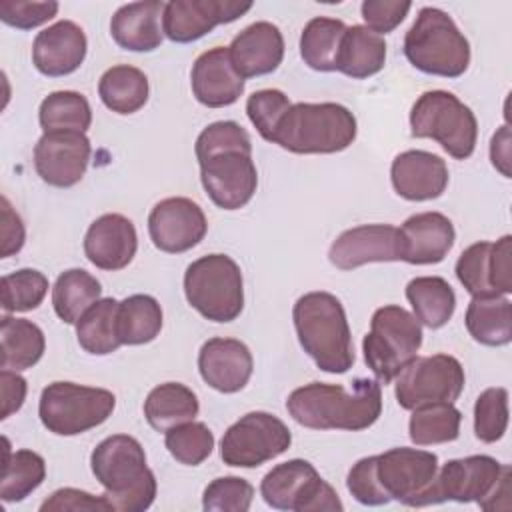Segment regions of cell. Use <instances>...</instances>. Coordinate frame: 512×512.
Instances as JSON below:
<instances>
[{"label": "cell", "instance_id": "5bb4252c", "mask_svg": "<svg viewBox=\"0 0 512 512\" xmlns=\"http://www.w3.org/2000/svg\"><path fill=\"white\" fill-rule=\"evenodd\" d=\"M200 180L208 198L222 210L246 206L258 186V172L252 152L228 148L198 160Z\"/></svg>", "mask_w": 512, "mask_h": 512}, {"label": "cell", "instance_id": "9a60e30c", "mask_svg": "<svg viewBox=\"0 0 512 512\" xmlns=\"http://www.w3.org/2000/svg\"><path fill=\"white\" fill-rule=\"evenodd\" d=\"M456 276L472 298L508 296L512 292V236L504 234L496 242H476L468 246L458 262Z\"/></svg>", "mask_w": 512, "mask_h": 512}, {"label": "cell", "instance_id": "db71d44e", "mask_svg": "<svg viewBox=\"0 0 512 512\" xmlns=\"http://www.w3.org/2000/svg\"><path fill=\"white\" fill-rule=\"evenodd\" d=\"M490 160L494 168L504 176L510 178V130L502 126L490 142Z\"/></svg>", "mask_w": 512, "mask_h": 512}, {"label": "cell", "instance_id": "1f68e13d", "mask_svg": "<svg viewBox=\"0 0 512 512\" xmlns=\"http://www.w3.org/2000/svg\"><path fill=\"white\" fill-rule=\"evenodd\" d=\"M464 322L470 336L484 346H506L512 340V304L506 296L472 298Z\"/></svg>", "mask_w": 512, "mask_h": 512}, {"label": "cell", "instance_id": "7c38bea8", "mask_svg": "<svg viewBox=\"0 0 512 512\" xmlns=\"http://www.w3.org/2000/svg\"><path fill=\"white\" fill-rule=\"evenodd\" d=\"M464 368L450 354L416 356L396 376L394 396L404 410L458 400L464 390Z\"/></svg>", "mask_w": 512, "mask_h": 512}, {"label": "cell", "instance_id": "836d02e7", "mask_svg": "<svg viewBox=\"0 0 512 512\" xmlns=\"http://www.w3.org/2000/svg\"><path fill=\"white\" fill-rule=\"evenodd\" d=\"M148 78L140 68L118 64L108 68L98 82L102 104L116 114H134L148 102Z\"/></svg>", "mask_w": 512, "mask_h": 512}, {"label": "cell", "instance_id": "681fc988", "mask_svg": "<svg viewBox=\"0 0 512 512\" xmlns=\"http://www.w3.org/2000/svg\"><path fill=\"white\" fill-rule=\"evenodd\" d=\"M410 8H412L410 2H400V0H364L360 6V12L366 22V28L382 36L392 32L396 26H400V22L406 18Z\"/></svg>", "mask_w": 512, "mask_h": 512}, {"label": "cell", "instance_id": "f546056e", "mask_svg": "<svg viewBox=\"0 0 512 512\" xmlns=\"http://www.w3.org/2000/svg\"><path fill=\"white\" fill-rule=\"evenodd\" d=\"M198 410V396L180 382L158 384L144 400L146 422L158 432H166L178 424L194 420Z\"/></svg>", "mask_w": 512, "mask_h": 512}, {"label": "cell", "instance_id": "2e32d148", "mask_svg": "<svg viewBox=\"0 0 512 512\" xmlns=\"http://www.w3.org/2000/svg\"><path fill=\"white\" fill-rule=\"evenodd\" d=\"M508 468L510 466L500 464L496 458L486 454L448 460L436 474L438 504L446 500L462 504L478 502L480 508L486 510Z\"/></svg>", "mask_w": 512, "mask_h": 512}, {"label": "cell", "instance_id": "277c9868", "mask_svg": "<svg viewBox=\"0 0 512 512\" xmlns=\"http://www.w3.org/2000/svg\"><path fill=\"white\" fill-rule=\"evenodd\" d=\"M356 116L336 102H296L280 118L272 140L294 154H334L356 140Z\"/></svg>", "mask_w": 512, "mask_h": 512}, {"label": "cell", "instance_id": "ab89813d", "mask_svg": "<svg viewBox=\"0 0 512 512\" xmlns=\"http://www.w3.org/2000/svg\"><path fill=\"white\" fill-rule=\"evenodd\" d=\"M38 120L44 132H86L92 124V108L80 92L58 90L42 100Z\"/></svg>", "mask_w": 512, "mask_h": 512}, {"label": "cell", "instance_id": "4dcf8cb0", "mask_svg": "<svg viewBox=\"0 0 512 512\" xmlns=\"http://www.w3.org/2000/svg\"><path fill=\"white\" fill-rule=\"evenodd\" d=\"M0 368L4 370H28L44 354L46 340L40 326L26 318L2 316L0 324Z\"/></svg>", "mask_w": 512, "mask_h": 512}, {"label": "cell", "instance_id": "e575fe53", "mask_svg": "<svg viewBox=\"0 0 512 512\" xmlns=\"http://www.w3.org/2000/svg\"><path fill=\"white\" fill-rule=\"evenodd\" d=\"M100 282L82 268L64 270L52 288V306L56 316L66 324H76L82 314L100 300Z\"/></svg>", "mask_w": 512, "mask_h": 512}, {"label": "cell", "instance_id": "f6af8a7d", "mask_svg": "<svg viewBox=\"0 0 512 512\" xmlns=\"http://www.w3.org/2000/svg\"><path fill=\"white\" fill-rule=\"evenodd\" d=\"M254 486L240 476H222L212 480L202 496L206 512H246L252 506Z\"/></svg>", "mask_w": 512, "mask_h": 512}, {"label": "cell", "instance_id": "c3c4849f", "mask_svg": "<svg viewBox=\"0 0 512 512\" xmlns=\"http://www.w3.org/2000/svg\"><path fill=\"white\" fill-rule=\"evenodd\" d=\"M58 12V2H28V0H0V20L18 30H32L52 20Z\"/></svg>", "mask_w": 512, "mask_h": 512}, {"label": "cell", "instance_id": "d590c367", "mask_svg": "<svg viewBox=\"0 0 512 512\" xmlns=\"http://www.w3.org/2000/svg\"><path fill=\"white\" fill-rule=\"evenodd\" d=\"M118 338L122 344L140 346L152 342L162 330V308L150 294H132L118 304Z\"/></svg>", "mask_w": 512, "mask_h": 512}, {"label": "cell", "instance_id": "603a6c76", "mask_svg": "<svg viewBox=\"0 0 512 512\" xmlns=\"http://www.w3.org/2000/svg\"><path fill=\"white\" fill-rule=\"evenodd\" d=\"M86 50L88 40L84 30L72 20H58L34 38L32 62L40 74L60 78L80 68Z\"/></svg>", "mask_w": 512, "mask_h": 512}, {"label": "cell", "instance_id": "484cf974", "mask_svg": "<svg viewBox=\"0 0 512 512\" xmlns=\"http://www.w3.org/2000/svg\"><path fill=\"white\" fill-rule=\"evenodd\" d=\"M138 236L130 218L122 214H102L84 236V254L100 270H122L136 256Z\"/></svg>", "mask_w": 512, "mask_h": 512}, {"label": "cell", "instance_id": "ee69618b", "mask_svg": "<svg viewBox=\"0 0 512 512\" xmlns=\"http://www.w3.org/2000/svg\"><path fill=\"white\" fill-rule=\"evenodd\" d=\"M508 428V390L502 386L486 388L474 404V434L478 440L492 444Z\"/></svg>", "mask_w": 512, "mask_h": 512}, {"label": "cell", "instance_id": "7bdbcfd3", "mask_svg": "<svg viewBox=\"0 0 512 512\" xmlns=\"http://www.w3.org/2000/svg\"><path fill=\"white\" fill-rule=\"evenodd\" d=\"M2 308L4 312H28L42 304L48 292V278L34 268H20L2 276Z\"/></svg>", "mask_w": 512, "mask_h": 512}, {"label": "cell", "instance_id": "7a4b0ae2", "mask_svg": "<svg viewBox=\"0 0 512 512\" xmlns=\"http://www.w3.org/2000/svg\"><path fill=\"white\" fill-rule=\"evenodd\" d=\"M92 474L104 486V498L118 512H144L156 498V478L146 466L142 444L128 434L104 438L90 456Z\"/></svg>", "mask_w": 512, "mask_h": 512}, {"label": "cell", "instance_id": "ffe728a7", "mask_svg": "<svg viewBox=\"0 0 512 512\" xmlns=\"http://www.w3.org/2000/svg\"><path fill=\"white\" fill-rule=\"evenodd\" d=\"M328 260L340 270H354L368 262L400 260L398 228L390 224H362L344 230L330 246Z\"/></svg>", "mask_w": 512, "mask_h": 512}, {"label": "cell", "instance_id": "74e56055", "mask_svg": "<svg viewBox=\"0 0 512 512\" xmlns=\"http://www.w3.org/2000/svg\"><path fill=\"white\" fill-rule=\"evenodd\" d=\"M118 304L120 302L114 298H100L76 322L78 344L88 354L106 356L116 352L122 346L118 338V328H116Z\"/></svg>", "mask_w": 512, "mask_h": 512}, {"label": "cell", "instance_id": "4316f807", "mask_svg": "<svg viewBox=\"0 0 512 512\" xmlns=\"http://www.w3.org/2000/svg\"><path fill=\"white\" fill-rule=\"evenodd\" d=\"M232 64L242 78L274 72L284 58V36L272 22H254L234 36L228 46Z\"/></svg>", "mask_w": 512, "mask_h": 512}, {"label": "cell", "instance_id": "f907efd6", "mask_svg": "<svg viewBox=\"0 0 512 512\" xmlns=\"http://www.w3.org/2000/svg\"><path fill=\"white\" fill-rule=\"evenodd\" d=\"M66 512V510H100V512H114L112 504L104 496H92L90 492L78 488H60L50 494L40 506V512Z\"/></svg>", "mask_w": 512, "mask_h": 512}, {"label": "cell", "instance_id": "9c48e42d", "mask_svg": "<svg viewBox=\"0 0 512 512\" xmlns=\"http://www.w3.org/2000/svg\"><path fill=\"white\" fill-rule=\"evenodd\" d=\"M422 346V326L406 308L388 304L378 308L364 336V360L378 382L390 384L416 358Z\"/></svg>", "mask_w": 512, "mask_h": 512}, {"label": "cell", "instance_id": "d6a6232c", "mask_svg": "<svg viewBox=\"0 0 512 512\" xmlns=\"http://www.w3.org/2000/svg\"><path fill=\"white\" fill-rule=\"evenodd\" d=\"M406 298L420 324L436 330L448 324L456 310V294L440 276H418L406 286Z\"/></svg>", "mask_w": 512, "mask_h": 512}, {"label": "cell", "instance_id": "4fadbf2b", "mask_svg": "<svg viewBox=\"0 0 512 512\" xmlns=\"http://www.w3.org/2000/svg\"><path fill=\"white\" fill-rule=\"evenodd\" d=\"M292 444L288 426L268 412H248L236 420L222 436L220 458L228 466L256 468Z\"/></svg>", "mask_w": 512, "mask_h": 512}, {"label": "cell", "instance_id": "5b68a950", "mask_svg": "<svg viewBox=\"0 0 512 512\" xmlns=\"http://www.w3.org/2000/svg\"><path fill=\"white\" fill-rule=\"evenodd\" d=\"M404 56L424 74L458 78L468 70L470 44L450 14L424 6L404 36Z\"/></svg>", "mask_w": 512, "mask_h": 512}, {"label": "cell", "instance_id": "44dd1931", "mask_svg": "<svg viewBox=\"0 0 512 512\" xmlns=\"http://www.w3.org/2000/svg\"><path fill=\"white\" fill-rule=\"evenodd\" d=\"M198 370L210 388L222 394H234L252 376V352L236 338H210L198 352Z\"/></svg>", "mask_w": 512, "mask_h": 512}, {"label": "cell", "instance_id": "60d3db41", "mask_svg": "<svg viewBox=\"0 0 512 512\" xmlns=\"http://www.w3.org/2000/svg\"><path fill=\"white\" fill-rule=\"evenodd\" d=\"M462 412L450 404H428L412 410L408 436L416 446H432L454 442L460 434Z\"/></svg>", "mask_w": 512, "mask_h": 512}, {"label": "cell", "instance_id": "52a82bcc", "mask_svg": "<svg viewBox=\"0 0 512 512\" xmlns=\"http://www.w3.org/2000/svg\"><path fill=\"white\" fill-rule=\"evenodd\" d=\"M370 466L384 504L390 500L416 508L438 504V456L434 452L406 446L390 448L370 456Z\"/></svg>", "mask_w": 512, "mask_h": 512}, {"label": "cell", "instance_id": "8992f818", "mask_svg": "<svg viewBox=\"0 0 512 512\" xmlns=\"http://www.w3.org/2000/svg\"><path fill=\"white\" fill-rule=\"evenodd\" d=\"M414 138L436 140L452 158L466 160L474 154L478 122L474 112L452 92L428 90L410 110Z\"/></svg>", "mask_w": 512, "mask_h": 512}, {"label": "cell", "instance_id": "bcb514c9", "mask_svg": "<svg viewBox=\"0 0 512 512\" xmlns=\"http://www.w3.org/2000/svg\"><path fill=\"white\" fill-rule=\"evenodd\" d=\"M290 106H292V102L282 90L264 88V90H258L252 96H248L246 114H248L250 122L254 124V128L258 130V134L266 142H270L280 118L284 116V112Z\"/></svg>", "mask_w": 512, "mask_h": 512}, {"label": "cell", "instance_id": "ac0fdd59", "mask_svg": "<svg viewBox=\"0 0 512 512\" xmlns=\"http://www.w3.org/2000/svg\"><path fill=\"white\" fill-rule=\"evenodd\" d=\"M208 222L202 208L184 196L160 200L148 216L152 244L168 254H182L206 236Z\"/></svg>", "mask_w": 512, "mask_h": 512}, {"label": "cell", "instance_id": "e0dca14e", "mask_svg": "<svg viewBox=\"0 0 512 512\" xmlns=\"http://www.w3.org/2000/svg\"><path fill=\"white\" fill-rule=\"evenodd\" d=\"M252 2L236 0H170L164 4L162 30L178 44L200 40L218 24H228L244 16Z\"/></svg>", "mask_w": 512, "mask_h": 512}, {"label": "cell", "instance_id": "d6986e66", "mask_svg": "<svg viewBox=\"0 0 512 512\" xmlns=\"http://www.w3.org/2000/svg\"><path fill=\"white\" fill-rule=\"evenodd\" d=\"M90 154L84 132H44L34 146V168L46 184L70 188L86 174Z\"/></svg>", "mask_w": 512, "mask_h": 512}, {"label": "cell", "instance_id": "8fae6325", "mask_svg": "<svg viewBox=\"0 0 512 512\" xmlns=\"http://www.w3.org/2000/svg\"><path fill=\"white\" fill-rule=\"evenodd\" d=\"M264 502L288 512H342L336 490L322 480L318 470L302 458L274 466L260 482Z\"/></svg>", "mask_w": 512, "mask_h": 512}, {"label": "cell", "instance_id": "6da1fadb", "mask_svg": "<svg viewBox=\"0 0 512 512\" xmlns=\"http://www.w3.org/2000/svg\"><path fill=\"white\" fill-rule=\"evenodd\" d=\"M288 414L312 430H366L382 414V390L378 380L356 378L348 388L342 384L310 382L290 392Z\"/></svg>", "mask_w": 512, "mask_h": 512}, {"label": "cell", "instance_id": "f1b7e54d", "mask_svg": "<svg viewBox=\"0 0 512 512\" xmlns=\"http://www.w3.org/2000/svg\"><path fill=\"white\" fill-rule=\"evenodd\" d=\"M386 64V42L366 26H346L340 42L336 70L348 78L364 80L378 74Z\"/></svg>", "mask_w": 512, "mask_h": 512}, {"label": "cell", "instance_id": "ba28073f", "mask_svg": "<svg viewBox=\"0 0 512 512\" xmlns=\"http://www.w3.org/2000/svg\"><path fill=\"white\" fill-rule=\"evenodd\" d=\"M184 294L206 320L232 322L244 308L240 266L226 254L202 256L184 272Z\"/></svg>", "mask_w": 512, "mask_h": 512}, {"label": "cell", "instance_id": "d4e9b609", "mask_svg": "<svg viewBox=\"0 0 512 512\" xmlns=\"http://www.w3.org/2000/svg\"><path fill=\"white\" fill-rule=\"evenodd\" d=\"M194 98L208 108H224L234 104L244 92V78L236 72L230 50L224 46L202 52L190 72Z\"/></svg>", "mask_w": 512, "mask_h": 512}, {"label": "cell", "instance_id": "f5cc1de1", "mask_svg": "<svg viewBox=\"0 0 512 512\" xmlns=\"http://www.w3.org/2000/svg\"><path fill=\"white\" fill-rule=\"evenodd\" d=\"M0 386H2V412L0 418L6 420L14 412H18L26 400V380L16 370L0 372Z\"/></svg>", "mask_w": 512, "mask_h": 512}, {"label": "cell", "instance_id": "8d00e7d4", "mask_svg": "<svg viewBox=\"0 0 512 512\" xmlns=\"http://www.w3.org/2000/svg\"><path fill=\"white\" fill-rule=\"evenodd\" d=\"M344 32L346 24L338 18L316 16L308 20L300 36V56L304 64L318 72H334Z\"/></svg>", "mask_w": 512, "mask_h": 512}, {"label": "cell", "instance_id": "7402d4cb", "mask_svg": "<svg viewBox=\"0 0 512 512\" xmlns=\"http://www.w3.org/2000/svg\"><path fill=\"white\" fill-rule=\"evenodd\" d=\"M454 226L440 212H418L398 228L400 260L408 264H438L452 250Z\"/></svg>", "mask_w": 512, "mask_h": 512}, {"label": "cell", "instance_id": "7dc6e473", "mask_svg": "<svg viewBox=\"0 0 512 512\" xmlns=\"http://www.w3.org/2000/svg\"><path fill=\"white\" fill-rule=\"evenodd\" d=\"M228 148H238V150H248L252 152V140L250 134L234 120H220L208 124L196 138V158H204L212 152L218 150H228Z\"/></svg>", "mask_w": 512, "mask_h": 512}, {"label": "cell", "instance_id": "816d5d0a", "mask_svg": "<svg viewBox=\"0 0 512 512\" xmlns=\"http://www.w3.org/2000/svg\"><path fill=\"white\" fill-rule=\"evenodd\" d=\"M2 204V248H0V258H8L12 254H18L24 246L26 240V230L22 224V218L14 212L12 204L8 202L6 196L0 200Z\"/></svg>", "mask_w": 512, "mask_h": 512}, {"label": "cell", "instance_id": "30bf717a", "mask_svg": "<svg viewBox=\"0 0 512 512\" xmlns=\"http://www.w3.org/2000/svg\"><path fill=\"white\" fill-rule=\"evenodd\" d=\"M116 406V396L106 388L74 382L48 384L38 402L44 428L58 436H76L106 422Z\"/></svg>", "mask_w": 512, "mask_h": 512}, {"label": "cell", "instance_id": "f35d334b", "mask_svg": "<svg viewBox=\"0 0 512 512\" xmlns=\"http://www.w3.org/2000/svg\"><path fill=\"white\" fill-rule=\"evenodd\" d=\"M4 464H2V482L0 498L4 502H20L30 496L46 478V462L40 454L32 450H10L8 440L4 438Z\"/></svg>", "mask_w": 512, "mask_h": 512}, {"label": "cell", "instance_id": "cb8c5ba5", "mask_svg": "<svg viewBox=\"0 0 512 512\" xmlns=\"http://www.w3.org/2000/svg\"><path fill=\"white\" fill-rule=\"evenodd\" d=\"M446 162L426 150L400 152L390 166V180L398 196L410 202L440 198L448 186Z\"/></svg>", "mask_w": 512, "mask_h": 512}, {"label": "cell", "instance_id": "3957f363", "mask_svg": "<svg viewBox=\"0 0 512 512\" xmlns=\"http://www.w3.org/2000/svg\"><path fill=\"white\" fill-rule=\"evenodd\" d=\"M298 342L316 366L330 374H344L354 364V346L342 302L330 292H308L292 310Z\"/></svg>", "mask_w": 512, "mask_h": 512}, {"label": "cell", "instance_id": "83f0119b", "mask_svg": "<svg viewBox=\"0 0 512 512\" xmlns=\"http://www.w3.org/2000/svg\"><path fill=\"white\" fill-rule=\"evenodd\" d=\"M164 4L160 0H146L120 6L110 20L114 42L130 52L156 50L164 38V30L160 28Z\"/></svg>", "mask_w": 512, "mask_h": 512}, {"label": "cell", "instance_id": "b9f144b4", "mask_svg": "<svg viewBox=\"0 0 512 512\" xmlns=\"http://www.w3.org/2000/svg\"><path fill=\"white\" fill-rule=\"evenodd\" d=\"M164 444L176 462L198 466L212 454L214 434L204 422L190 420L166 430Z\"/></svg>", "mask_w": 512, "mask_h": 512}]
</instances>
